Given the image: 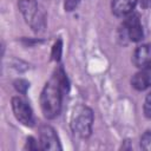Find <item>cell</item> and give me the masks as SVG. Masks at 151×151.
Masks as SVG:
<instances>
[{
	"label": "cell",
	"instance_id": "obj_1",
	"mask_svg": "<svg viewBox=\"0 0 151 151\" xmlns=\"http://www.w3.org/2000/svg\"><path fill=\"white\" fill-rule=\"evenodd\" d=\"M67 90V78L60 68L45 84L40 94V107L47 119L55 118L61 110L63 96Z\"/></svg>",
	"mask_w": 151,
	"mask_h": 151
},
{
	"label": "cell",
	"instance_id": "obj_2",
	"mask_svg": "<svg viewBox=\"0 0 151 151\" xmlns=\"http://www.w3.org/2000/svg\"><path fill=\"white\" fill-rule=\"evenodd\" d=\"M93 112L90 107L79 105L74 109L71 117V129L74 134L81 138H86L92 132Z\"/></svg>",
	"mask_w": 151,
	"mask_h": 151
},
{
	"label": "cell",
	"instance_id": "obj_3",
	"mask_svg": "<svg viewBox=\"0 0 151 151\" xmlns=\"http://www.w3.org/2000/svg\"><path fill=\"white\" fill-rule=\"evenodd\" d=\"M19 9L29 27L34 32H41L46 27V18L34 0H19Z\"/></svg>",
	"mask_w": 151,
	"mask_h": 151
},
{
	"label": "cell",
	"instance_id": "obj_4",
	"mask_svg": "<svg viewBox=\"0 0 151 151\" xmlns=\"http://www.w3.org/2000/svg\"><path fill=\"white\" fill-rule=\"evenodd\" d=\"M12 111L18 122H20L25 126H32L34 124L33 111L28 104V101L21 97L12 98Z\"/></svg>",
	"mask_w": 151,
	"mask_h": 151
},
{
	"label": "cell",
	"instance_id": "obj_5",
	"mask_svg": "<svg viewBox=\"0 0 151 151\" xmlns=\"http://www.w3.org/2000/svg\"><path fill=\"white\" fill-rule=\"evenodd\" d=\"M123 31L125 32L126 37L131 41H139L143 39L144 37L143 25L137 13L132 12L125 17V20L123 22Z\"/></svg>",
	"mask_w": 151,
	"mask_h": 151
},
{
	"label": "cell",
	"instance_id": "obj_6",
	"mask_svg": "<svg viewBox=\"0 0 151 151\" xmlns=\"http://www.w3.org/2000/svg\"><path fill=\"white\" fill-rule=\"evenodd\" d=\"M39 145L41 150L57 151L61 149L59 137L55 130L50 125H41L39 127Z\"/></svg>",
	"mask_w": 151,
	"mask_h": 151
},
{
	"label": "cell",
	"instance_id": "obj_7",
	"mask_svg": "<svg viewBox=\"0 0 151 151\" xmlns=\"http://www.w3.org/2000/svg\"><path fill=\"white\" fill-rule=\"evenodd\" d=\"M131 85L138 91H144L151 87V65L140 67V70L132 77Z\"/></svg>",
	"mask_w": 151,
	"mask_h": 151
},
{
	"label": "cell",
	"instance_id": "obj_8",
	"mask_svg": "<svg viewBox=\"0 0 151 151\" xmlns=\"http://www.w3.org/2000/svg\"><path fill=\"white\" fill-rule=\"evenodd\" d=\"M132 63L137 67L151 65V42L138 46L132 54Z\"/></svg>",
	"mask_w": 151,
	"mask_h": 151
},
{
	"label": "cell",
	"instance_id": "obj_9",
	"mask_svg": "<svg viewBox=\"0 0 151 151\" xmlns=\"http://www.w3.org/2000/svg\"><path fill=\"white\" fill-rule=\"evenodd\" d=\"M138 0H112L111 2V9L112 13L117 17L125 18L130 13L133 12V8L136 6Z\"/></svg>",
	"mask_w": 151,
	"mask_h": 151
},
{
	"label": "cell",
	"instance_id": "obj_10",
	"mask_svg": "<svg viewBox=\"0 0 151 151\" xmlns=\"http://www.w3.org/2000/svg\"><path fill=\"white\" fill-rule=\"evenodd\" d=\"M140 147L144 150H151V130L146 131L140 137Z\"/></svg>",
	"mask_w": 151,
	"mask_h": 151
},
{
	"label": "cell",
	"instance_id": "obj_11",
	"mask_svg": "<svg viewBox=\"0 0 151 151\" xmlns=\"http://www.w3.org/2000/svg\"><path fill=\"white\" fill-rule=\"evenodd\" d=\"M14 87H15V90H17L18 92L25 94L26 91H27L28 87H29V83H28L27 80H25V79H18V80L14 81Z\"/></svg>",
	"mask_w": 151,
	"mask_h": 151
},
{
	"label": "cell",
	"instance_id": "obj_12",
	"mask_svg": "<svg viewBox=\"0 0 151 151\" xmlns=\"http://www.w3.org/2000/svg\"><path fill=\"white\" fill-rule=\"evenodd\" d=\"M143 111L146 118L151 119V91L147 93L145 100H144V105H143Z\"/></svg>",
	"mask_w": 151,
	"mask_h": 151
},
{
	"label": "cell",
	"instance_id": "obj_13",
	"mask_svg": "<svg viewBox=\"0 0 151 151\" xmlns=\"http://www.w3.org/2000/svg\"><path fill=\"white\" fill-rule=\"evenodd\" d=\"M61 55V40H58L54 45H53V50H52V58L54 60H59Z\"/></svg>",
	"mask_w": 151,
	"mask_h": 151
},
{
	"label": "cell",
	"instance_id": "obj_14",
	"mask_svg": "<svg viewBox=\"0 0 151 151\" xmlns=\"http://www.w3.org/2000/svg\"><path fill=\"white\" fill-rule=\"evenodd\" d=\"M80 0H65V9L66 11H73L78 5Z\"/></svg>",
	"mask_w": 151,
	"mask_h": 151
},
{
	"label": "cell",
	"instance_id": "obj_15",
	"mask_svg": "<svg viewBox=\"0 0 151 151\" xmlns=\"http://www.w3.org/2000/svg\"><path fill=\"white\" fill-rule=\"evenodd\" d=\"M139 1H140V5H142L144 8L151 7V0H139Z\"/></svg>",
	"mask_w": 151,
	"mask_h": 151
}]
</instances>
